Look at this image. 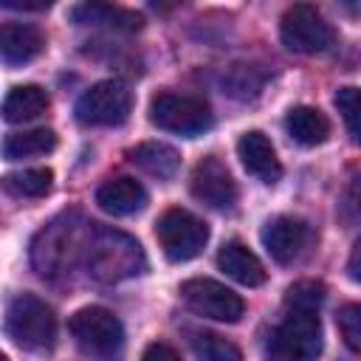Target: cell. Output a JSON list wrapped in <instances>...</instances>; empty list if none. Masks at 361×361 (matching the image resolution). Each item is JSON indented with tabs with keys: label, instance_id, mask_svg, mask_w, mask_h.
Segmentation results:
<instances>
[{
	"label": "cell",
	"instance_id": "cell-13",
	"mask_svg": "<svg viewBox=\"0 0 361 361\" xmlns=\"http://www.w3.org/2000/svg\"><path fill=\"white\" fill-rule=\"evenodd\" d=\"M237 155L248 169V175H254L257 180L276 183L282 178V164L276 158V149L268 141V135H262L259 130H251L237 141Z\"/></svg>",
	"mask_w": 361,
	"mask_h": 361
},
{
	"label": "cell",
	"instance_id": "cell-6",
	"mask_svg": "<svg viewBox=\"0 0 361 361\" xmlns=\"http://www.w3.org/2000/svg\"><path fill=\"white\" fill-rule=\"evenodd\" d=\"M155 237L172 262H186L203 251L209 226L186 209H166L155 223Z\"/></svg>",
	"mask_w": 361,
	"mask_h": 361
},
{
	"label": "cell",
	"instance_id": "cell-3",
	"mask_svg": "<svg viewBox=\"0 0 361 361\" xmlns=\"http://www.w3.org/2000/svg\"><path fill=\"white\" fill-rule=\"evenodd\" d=\"M6 330L14 344L31 353H45L56 341V319L54 310L34 293H20L8 302Z\"/></svg>",
	"mask_w": 361,
	"mask_h": 361
},
{
	"label": "cell",
	"instance_id": "cell-20",
	"mask_svg": "<svg viewBox=\"0 0 361 361\" xmlns=\"http://www.w3.org/2000/svg\"><path fill=\"white\" fill-rule=\"evenodd\" d=\"M71 17L82 25H110V28H124V31H135L141 28V14L127 11V8H116V6H104V3H82L71 8Z\"/></svg>",
	"mask_w": 361,
	"mask_h": 361
},
{
	"label": "cell",
	"instance_id": "cell-18",
	"mask_svg": "<svg viewBox=\"0 0 361 361\" xmlns=\"http://www.w3.org/2000/svg\"><path fill=\"white\" fill-rule=\"evenodd\" d=\"M127 158H130V164H135L138 169H144L161 180L172 178L180 166L178 149H172L169 144H161V141H144V144L127 149Z\"/></svg>",
	"mask_w": 361,
	"mask_h": 361
},
{
	"label": "cell",
	"instance_id": "cell-14",
	"mask_svg": "<svg viewBox=\"0 0 361 361\" xmlns=\"http://www.w3.org/2000/svg\"><path fill=\"white\" fill-rule=\"evenodd\" d=\"M45 48V37L31 23H0V59L6 65H25Z\"/></svg>",
	"mask_w": 361,
	"mask_h": 361
},
{
	"label": "cell",
	"instance_id": "cell-23",
	"mask_svg": "<svg viewBox=\"0 0 361 361\" xmlns=\"http://www.w3.org/2000/svg\"><path fill=\"white\" fill-rule=\"evenodd\" d=\"M51 180H54V172L45 166H37V169H20V172L3 175L0 186L14 197H42L51 192Z\"/></svg>",
	"mask_w": 361,
	"mask_h": 361
},
{
	"label": "cell",
	"instance_id": "cell-26",
	"mask_svg": "<svg viewBox=\"0 0 361 361\" xmlns=\"http://www.w3.org/2000/svg\"><path fill=\"white\" fill-rule=\"evenodd\" d=\"M338 330H341L344 344L353 353H358L361 350V307L358 305H344L338 310Z\"/></svg>",
	"mask_w": 361,
	"mask_h": 361
},
{
	"label": "cell",
	"instance_id": "cell-2",
	"mask_svg": "<svg viewBox=\"0 0 361 361\" xmlns=\"http://www.w3.org/2000/svg\"><path fill=\"white\" fill-rule=\"evenodd\" d=\"M68 330L76 338L79 350L93 361H116L124 350V327L107 307L90 305L76 310L68 322Z\"/></svg>",
	"mask_w": 361,
	"mask_h": 361
},
{
	"label": "cell",
	"instance_id": "cell-21",
	"mask_svg": "<svg viewBox=\"0 0 361 361\" xmlns=\"http://www.w3.org/2000/svg\"><path fill=\"white\" fill-rule=\"evenodd\" d=\"M56 147V135L54 130L37 127V130H23V133H11L3 141V155L8 161H20V158H31V155H45Z\"/></svg>",
	"mask_w": 361,
	"mask_h": 361
},
{
	"label": "cell",
	"instance_id": "cell-11",
	"mask_svg": "<svg viewBox=\"0 0 361 361\" xmlns=\"http://www.w3.org/2000/svg\"><path fill=\"white\" fill-rule=\"evenodd\" d=\"M307 240H310L307 223L299 217H290V214H279V217L268 220L262 228V245L271 254V259L279 265L293 262L305 251Z\"/></svg>",
	"mask_w": 361,
	"mask_h": 361
},
{
	"label": "cell",
	"instance_id": "cell-22",
	"mask_svg": "<svg viewBox=\"0 0 361 361\" xmlns=\"http://www.w3.org/2000/svg\"><path fill=\"white\" fill-rule=\"evenodd\" d=\"M262 85H265V71H259L257 65L237 62L223 73V93H228L231 99H240V102L257 99Z\"/></svg>",
	"mask_w": 361,
	"mask_h": 361
},
{
	"label": "cell",
	"instance_id": "cell-7",
	"mask_svg": "<svg viewBox=\"0 0 361 361\" xmlns=\"http://www.w3.org/2000/svg\"><path fill=\"white\" fill-rule=\"evenodd\" d=\"M133 110V93L116 79L90 85L76 102V118L87 127H116L127 121Z\"/></svg>",
	"mask_w": 361,
	"mask_h": 361
},
{
	"label": "cell",
	"instance_id": "cell-1",
	"mask_svg": "<svg viewBox=\"0 0 361 361\" xmlns=\"http://www.w3.org/2000/svg\"><path fill=\"white\" fill-rule=\"evenodd\" d=\"M82 251H85L87 274L99 282H121L127 276L141 274L147 265L141 245L130 234L104 226L90 228Z\"/></svg>",
	"mask_w": 361,
	"mask_h": 361
},
{
	"label": "cell",
	"instance_id": "cell-30",
	"mask_svg": "<svg viewBox=\"0 0 361 361\" xmlns=\"http://www.w3.org/2000/svg\"><path fill=\"white\" fill-rule=\"evenodd\" d=\"M0 361H8V358H6V355H3V353H0Z\"/></svg>",
	"mask_w": 361,
	"mask_h": 361
},
{
	"label": "cell",
	"instance_id": "cell-5",
	"mask_svg": "<svg viewBox=\"0 0 361 361\" xmlns=\"http://www.w3.org/2000/svg\"><path fill=\"white\" fill-rule=\"evenodd\" d=\"M271 353L276 361H316L322 353V324L316 310H288L274 330Z\"/></svg>",
	"mask_w": 361,
	"mask_h": 361
},
{
	"label": "cell",
	"instance_id": "cell-24",
	"mask_svg": "<svg viewBox=\"0 0 361 361\" xmlns=\"http://www.w3.org/2000/svg\"><path fill=\"white\" fill-rule=\"evenodd\" d=\"M192 350L197 355V361H243V353L237 350V344H231L228 338L217 336V333H195L192 338Z\"/></svg>",
	"mask_w": 361,
	"mask_h": 361
},
{
	"label": "cell",
	"instance_id": "cell-27",
	"mask_svg": "<svg viewBox=\"0 0 361 361\" xmlns=\"http://www.w3.org/2000/svg\"><path fill=\"white\" fill-rule=\"evenodd\" d=\"M336 107H338V113H341V118L350 130V138L358 141V90L353 85L341 87L336 93Z\"/></svg>",
	"mask_w": 361,
	"mask_h": 361
},
{
	"label": "cell",
	"instance_id": "cell-16",
	"mask_svg": "<svg viewBox=\"0 0 361 361\" xmlns=\"http://www.w3.org/2000/svg\"><path fill=\"white\" fill-rule=\"evenodd\" d=\"M217 265H220L234 282L248 285V288L262 285L265 276H268L265 268H262V262H259V257H257L254 251H248V245H243V243H237V240H231V243H226V245L220 248Z\"/></svg>",
	"mask_w": 361,
	"mask_h": 361
},
{
	"label": "cell",
	"instance_id": "cell-12",
	"mask_svg": "<svg viewBox=\"0 0 361 361\" xmlns=\"http://www.w3.org/2000/svg\"><path fill=\"white\" fill-rule=\"evenodd\" d=\"M73 237H76V226H71L68 220H54L51 226H45L39 231L37 243H34V251H31L34 268L42 276L45 274L51 276L59 268H65L68 265V254H71L68 245H73Z\"/></svg>",
	"mask_w": 361,
	"mask_h": 361
},
{
	"label": "cell",
	"instance_id": "cell-4",
	"mask_svg": "<svg viewBox=\"0 0 361 361\" xmlns=\"http://www.w3.org/2000/svg\"><path fill=\"white\" fill-rule=\"evenodd\" d=\"M149 121L158 130L178 133V135H200L212 127L214 116L212 107L197 96L180 93H158L149 99Z\"/></svg>",
	"mask_w": 361,
	"mask_h": 361
},
{
	"label": "cell",
	"instance_id": "cell-19",
	"mask_svg": "<svg viewBox=\"0 0 361 361\" xmlns=\"http://www.w3.org/2000/svg\"><path fill=\"white\" fill-rule=\"evenodd\" d=\"M285 130L288 135L302 144V147H316V144H324L327 135H330V121L324 118L322 110L316 107H293L288 116H285Z\"/></svg>",
	"mask_w": 361,
	"mask_h": 361
},
{
	"label": "cell",
	"instance_id": "cell-17",
	"mask_svg": "<svg viewBox=\"0 0 361 361\" xmlns=\"http://www.w3.org/2000/svg\"><path fill=\"white\" fill-rule=\"evenodd\" d=\"M45 110H48V93L39 85H17L6 93L0 116L11 124H23L42 116Z\"/></svg>",
	"mask_w": 361,
	"mask_h": 361
},
{
	"label": "cell",
	"instance_id": "cell-8",
	"mask_svg": "<svg viewBox=\"0 0 361 361\" xmlns=\"http://www.w3.org/2000/svg\"><path fill=\"white\" fill-rule=\"evenodd\" d=\"M180 299L186 302L189 310H195L203 319H214V322L231 324V322H240L245 313V302L231 288H226L223 282L209 279V276L186 279L180 285Z\"/></svg>",
	"mask_w": 361,
	"mask_h": 361
},
{
	"label": "cell",
	"instance_id": "cell-10",
	"mask_svg": "<svg viewBox=\"0 0 361 361\" xmlns=\"http://www.w3.org/2000/svg\"><path fill=\"white\" fill-rule=\"evenodd\" d=\"M192 195L212 206V209H228L237 200V183L228 172V166L217 158V155H206L203 161H197L195 172H192Z\"/></svg>",
	"mask_w": 361,
	"mask_h": 361
},
{
	"label": "cell",
	"instance_id": "cell-15",
	"mask_svg": "<svg viewBox=\"0 0 361 361\" xmlns=\"http://www.w3.org/2000/svg\"><path fill=\"white\" fill-rule=\"evenodd\" d=\"M96 203L102 212L113 217H127L147 206V189L135 178H127V175L110 178L96 189Z\"/></svg>",
	"mask_w": 361,
	"mask_h": 361
},
{
	"label": "cell",
	"instance_id": "cell-9",
	"mask_svg": "<svg viewBox=\"0 0 361 361\" xmlns=\"http://www.w3.org/2000/svg\"><path fill=\"white\" fill-rule=\"evenodd\" d=\"M279 37H282V45L288 51H296V54H322L333 42V28L324 23V17L313 6L296 3V6H290L282 14V20H279Z\"/></svg>",
	"mask_w": 361,
	"mask_h": 361
},
{
	"label": "cell",
	"instance_id": "cell-28",
	"mask_svg": "<svg viewBox=\"0 0 361 361\" xmlns=\"http://www.w3.org/2000/svg\"><path fill=\"white\" fill-rule=\"evenodd\" d=\"M141 361H180V355H178L175 347H169V344H164V341H152V344L144 350Z\"/></svg>",
	"mask_w": 361,
	"mask_h": 361
},
{
	"label": "cell",
	"instance_id": "cell-29",
	"mask_svg": "<svg viewBox=\"0 0 361 361\" xmlns=\"http://www.w3.org/2000/svg\"><path fill=\"white\" fill-rule=\"evenodd\" d=\"M358 254H361V243L353 245V257H350V276H353V279L361 276V274H358Z\"/></svg>",
	"mask_w": 361,
	"mask_h": 361
},
{
	"label": "cell",
	"instance_id": "cell-25",
	"mask_svg": "<svg viewBox=\"0 0 361 361\" xmlns=\"http://www.w3.org/2000/svg\"><path fill=\"white\" fill-rule=\"evenodd\" d=\"M322 302H324V285L322 282H313V279L296 282L288 290V296H285L288 310H316L319 313Z\"/></svg>",
	"mask_w": 361,
	"mask_h": 361
}]
</instances>
